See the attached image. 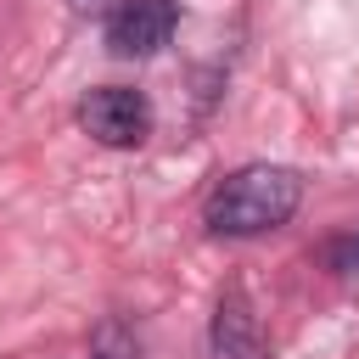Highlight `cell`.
I'll list each match as a JSON object with an SVG mask.
<instances>
[{"mask_svg": "<svg viewBox=\"0 0 359 359\" xmlns=\"http://www.w3.org/2000/svg\"><path fill=\"white\" fill-rule=\"evenodd\" d=\"M303 202V180L297 168H280V163H247V168H230L208 202H202V224L213 236H264V230H280Z\"/></svg>", "mask_w": 359, "mask_h": 359, "instance_id": "1", "label": "cell"}, {"mask_svg": "<svg viewBox=\"0 0 359 359\" xmlns=\"http://www.w3.org/2000/svg\"><path fill=\"white\" fill-rule=\"evenodd\" d=\"M79 129L107 151H129L151 135V101L129 84H95L79 101Z\"/></svg>", "mask_w": 359, "mask_h": 359, "instance_id": "2", "label": "cell"}, {"mask_svg": "<svg viewBox=\"0 0 359 359\" xmlns=\"http://www.w3.org/2000/svg\"><path fill=\"white\" fill-rule=\"evenodd\" d=\"M180 28V0H112L107 6V50L112 56H157Z\"/></svg>", "mask_w": 359, "mask_h": 359, "instance_id": "3", "label": "cell"}, {"mask_svg": "<svg viewBox=\"0 0 359 359\" xmlns=\"http://www.w3.org/2000/svg\"><path fill=\"white\" fill-rule=\"evenodd\" d=\"M208 359H269V337L241 286H224L208 320Z\"/></svg>", "mask_w": 359, "mask_h": 359, "instance_id": "4", "label": "cell"}, {"mask_svg": "<svg viewBox=\"0 0 359 359\" xmlns=\"http://www.w3.org/2000/svg\"><path fill=\"white\" fill-rule=\"evenodd\" d=\"M84 359H140V337L123 314H101L90 331V353Z\"/></svg>", "mask_w": 359, "mask_h": 359, "instance_id": "5", "label": "cell"}, {"mask_svg": "<svg viewBox=\"0 0 359 359\" xmlns=\"http://www.w3.org/2000/svg\"><path fill=\"white\" fill-rule=\"evenodd\" d=\"M320 264H325L331 275H359V230L331 236V241L320 247Z\"/></svg>", "mask_w": 359, "mask_h": 359, "instance_id": "6", "label": "cell"}, {"mask_svg": "<svg viewBox=\"0 0 359 359\" xmlns=\"http://www.w3.org/2000/svg\"><path fill=\"white\" fill-rule=\"evenodd\" d=\"M73 11H95V6H107V0H67Z\"/></svg>", "mask_w": 359, "mask_h": 359, "instance_id": "7", "label": "cell"}]
</instances>
